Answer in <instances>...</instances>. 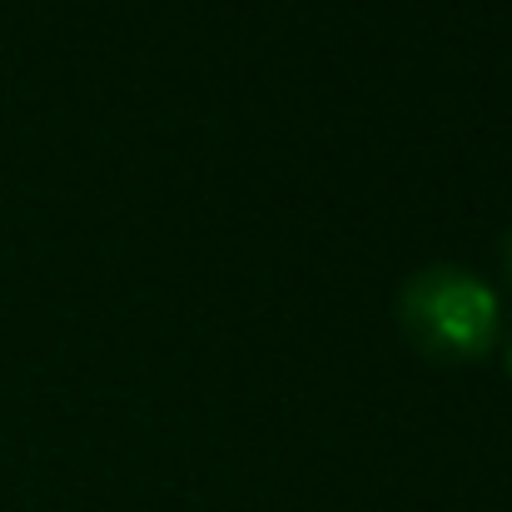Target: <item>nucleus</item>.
Segmentation results:
<instances>
[{
  "mask_svg": "<svg viewBox=\"0 0 512 512\" xmlns=\"http://www.w3.org/2000/svg\"><path fill=\"white\" fill-rule=\"evenodd\" d=\"M398 329L433 363H478L498 343L503 304L473 269L428 264L398 289Z\"/></svg>",
  "mask_w": 512,
  "mask_h": 512,
  "instance_id": "nucleus-1",
  "label": "nucleus"
},
{
  "mask_svg": "<svg viewBox=\"0 0 512 512\" xmlns=\"http://www.w3.org/2000/svg\"><path fill=\"white\" fill-rule=\"evenodd\" d=\"M503 264H508V279H512V234H508V244H503Z\"/></svg>",
  "mask_w": 512,
  "mask_h": 512,
  "instance_id": "nucleus-2",
  "label": "nucleus"
},
{
  "mask_svg": "<svg viewBox=\"0 0 512 512\" xmlns=\"http://www.w3.org/2000/svg\"><path fill=\"white\" fill-rule=\"evenodd\" d=\"M508 373H512V339H508Z\"/></svg>",
  "mask_w": 512,
  "mask_h": 512,
  "instance_id": "nucleus-3",
  "label": "nucleus"
}]
</instances>
